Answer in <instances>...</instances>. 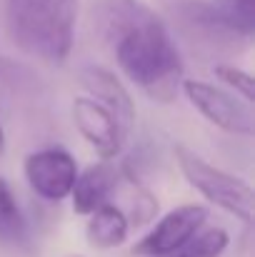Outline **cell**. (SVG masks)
<instances>
[{
	"mask_svg": "<svg viewBox=\"0 0 255 257\" xmlns=\"http://www.w3.org/2000/svg\"><path fill=\"white\" fill-rule=\"evenodd\" d=\"M230 237L223 227H200L180 247L163 257H220L225 252Z\"/></svg>",
	"mask_w": 255,
	"mask_h": 257,
	"instance_id": "7c38bea8",
	"label": "cell"
},
{
	"mask_svg": "<svg viewBox=\"0 0 255 257\" xmlns=\"http://www.w3.org/2000/svg\"><path fill=\"white\" fill-rule=\"evenodd\" d=\"M73 120H75V127L80 130V135L93 145V150L103 160L115 158L128 140L123 135L120 125L115 122V117L110 115V110L103 107L98 100L75 97L73 100Z\"/></svg>",
	"mask_w": 255,
	"mask_h": 257,
	"instance_id": "52a82bcc",
	"label": "cell"
},
{
	"mask_svg": "<svg viewBox=\"0 0 255 257\" xmlns=\"http://www.w3.org/2000/svg\"><path fill=\"white\" fill-rule=\"evenodd\" d=\"M5 150V133H3V125H0V153Z\"/></svg>",
	"mask_w": 255,
	"mask_h": 257,
	"instance_id": "9a60e30c",
	"label": "cell"
},
{
	"mask_svg": "<svg viewBox=\"0 0 255 257\" xmlns=\"http://www.w3.org/2000/svg\"><path fill=\"white\" fill-rule=\"evenodd\" d=\"M78 0H5L10 40L28 55L50 65L68 60Z\"/></svg>",
	"mask_w": 255,
	"mask_h": 257,
	"instance_id": "7a4b0ae2",
	"label": "cell"
},
{
	"mask_svg": "<svg viewBox=\"0 0 255 257\" xmlns=\"http://www.w3.org/2000/svg\"><path fill=\"white\" fill-rule=\"evenodd\" d=\"M25 177L38 197L60 202L70 197L78 177V163L65 148H43L25 158Z\"/></svg>",
	"mask_w": 255,
	"mask_h": 257,
	"instance_id": "5b68a950",
	"label": "cell"
},
{
	"mask_svg": "<svg viewBox=\"0 0 255 257\" xmlns=\"http://www.w3.org/2000/svg\"><path fill=\"white\" fill-rule=\"evenodd\" d=\"M208 10L230 35L250 38L255 33V0H210Z\"/></svg>",
	"mask_w": 255,
	"mask_h": 257,
	"instance_id": "8fae6325",
	"label": "cell"
},
{
	"mask_svg": "<svg viewBox=\"0 0 255 257\" xmlns=\"http://www.w3.org/2000/svg\"><path fill=\"white\" fill-rule=\"evenodd\" d=\"M28 237V225L25 217L13 197L10 185L0 177V240L10 245H20Z\"/></svg>",
	"mask_w": 255,
	"mask_h": 257,
	"instance_id": "4fadbf2b",
	"label": "cell"
},
{
	"mask_svg": "<svg viewBox=\"0 0 255 257\" xmlns=\"http://www.w3.org/2000/svg\"><path fill=\"white\" fill-rule=\"evenodd\" d=\"M118 187V170L108 163L100 160L95 165H88L83 172H78L70 197H73V210L78 215H90L98 205L108 202V197Z\"/></svg>",
	"mask_w": 255,
	"mask_h": 257,
	"instance_id": "9c48e42d",
	"label": "cell"
},
{
	"mask_svg": "<svg viewBox=\"0 0 255 257\" xmlns=\"http://www.w3.org/2000/svg\"><path fill=\"white\" fill-rule=\"evenodd\" d=\"M175 158H178V165H180V172L185 175V180L208 202L230 212L245 225L253 222V187L245 180L205 163L200 155H195L193 150L183 145H175Z\"/></svg>",
	"mask_w": 255,
	"mask_h": 257,
	"instance_id": "3957f363",
	"label": "cell"
},
{
	"mask_svg": "<svg viewBox=\"0 0 255 257\" xmlns=\"http://www.w3.org/2000/svg\"><path fill=\"white\" fill-rule=\"evenodd\" d=\"M80 80L88 92H93V97L110 110V115L115 117V122L120 125L123 135L128 138L133 125H135V105L130 92L125 90V85L118 80L115 73H110L108 68L100 65H88L80 73Z\"/></svg>",
	"mask_w": 255,
	"mask_h": 257,
	"instance_id": "ba28073f",
	"label": "cell"
},
{
	"mask_svg": "<svg viewBox=\"0 0 255 257\" xmlns=\"http://www.w3.org/2000/svg\"><path fill=\"white\" fill-rule=\"evenodd\" d=\"M93 23L113 45L120 70L158 102L183 83V60L165 23L143 0H93Z\"/></svg>",
	"mask_w": 255,
	"mask_h": 257,
	"instance_id": "6da1fadb",
	"label": "cell"
},
{
	"mask_svg": "<svg viewBox=\"0 0 255 257\" xmlns=\"http://www.w3.org/2000/svg\"><path fill=\"white\" fill-rule=\"evenodd\" d=\"M88 242L98 250H113V247H120L125 240H128V232H130V220L128 215L113 205V202H103L98 205L93 212H90V220H88Z\"/></svg>",
	"mask_w": 255,
	"mask_h": 257,
	"instance_id": "30bf717a",
	"label": "cell"
},
{
	"mask_svg": "<svg viewBox=\"0 0 255 257\" xmlns=\"http://www.w3.org/2000/svg\"><path fill=\"white\" fill-rule=\"evenodd\" d=\"M215 75L230 90H235L243 100H248V102L255 100V85H253L250 73H245L240 68H233V65H215Z\"/></svg>",
	"mask_w": 255,
	"mask_h": 257,
	"instance_id": "5bb4252c",
	"label": "cell"
},
{
	"mask_svg": "<svg viewBox=\"0 0 255 257\" xmlns=\"http://www.w3.org/2000/svg\"><path fill=\"white\" fill-rule=\"evenodd\" d=\"M180 85H183L185 97L190 100V105L215 127L225 133L245 135V138L253 135L255 120L248 100H243L240 95L225 92L210 83H203V80H183Z\"/></svg>",
	"mask_w": 255,
	"mask_h": 257,
	"instance_id": "277c9868",
	"label": "cell"
},
{
	"mask_svg": "<svg viewBox=\"0 0 255 257\" xmlns=\"http://www.w3.org/2000/svg\"><path fill=\"white\" fill-rule=\"evenodd\" d=\"M205 220H208V210L203 205H180L158 220V225L133 247V252L140 257L168 255L175 247H180L195 230H200Z\"/></svg>",
	"mask_w": 255,
	"mask_h": 257,
	"instance_id": "8992f818",
	"label": "cell"
}]
</instances>
